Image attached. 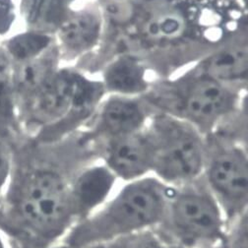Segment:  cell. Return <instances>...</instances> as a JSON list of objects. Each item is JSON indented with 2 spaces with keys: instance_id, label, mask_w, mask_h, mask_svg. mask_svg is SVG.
I'll list each match as a JSON object with an SVG mask.
<instances>
[{
  "instance_id": "1",
  "label": "cell",
  "mask_w": 248,
  "mask_h": 248,
  "mask_svg": "<svg viewBox=\"0 0 248 248\" xmlns=\"http://www.w3.org/2000/svg\"><path fill=\"white\" fill-rule=\"evenodd\" d=\"M50 165L12 167L0 198V233L10 248H53L81 220L74 181Z\"/></svg>"
},
{
  "instance_id": "2",
  "label": "cell",
  "mask_w": 248,
  "mask_h": 248,
  "mask_svg": "<svg viewBox=\"0 0 248 248\" xmlns=\"http://www.w3.org/2000/svg\"><path fill=\"white\" fill-rule=\"evenodd\" d=\"M171 188L157 177L146 176L126 182L78 221L53 248H91L158 229L164 221Z\"/></svg>"
},
{
  "instance_id": "3",
  "label": "cell",
  "mask_w": 248,
  "mask_h": 248,
  "mask_svg": "<svg viewBox=\"0 0 248 248\" xmlns=\"http://www.w3.org/2000/svg\"><path fill=\"white\" fill-rule=\"evenodd\" d=\"M226 219L201 176L171 188L158 230L184 248H222Z\"/></svg>"
},
{
  "instance_id": "4",
  "label": "cell",
  "mask_w": 248,
  "mask_h": 248,
  "mask_svg": "<svg viewBox=\"0 0 248 248\" xmlns=\"http://www.w3.org/2000/svg\"><path fill=\"white\" fill-rule=\"evenodd\" d=\"M151 141L154 148L153 172L158 179L175 187L202 176L205 154L192 133L180 126H166Z\"/></svg>"
},
{
  "instance_id": "5",
  "label": "cell",
  "mask_w": 248,
  "mask_h": 248,
  "mask_svg": "<svg viewBox=\"0 0 248 248\" xmlns=\"http://www.w3.org/2000/svg\"><path fill=\"white\" fill-rule=\"evenodd\" d=\"M202 177L219 203L226 225L247 214L248 165L241 150L231 148L216 154L205 165Z\"/></svg>"
},
{
  "instance_id": "6",
  "label": "cell",
  "mask_w": 248,
  "mask_h": 248,
  "mask_svg": "<svg viewBox=\"0 0 248 248\" xmlns=\"http://www.w3.org/2000/svg\"><path fill=\"white\" fill-rule=\"evenodd\" d=\"M106 168L125 182L146 177L154 168L151 138L133 133L116 137L107 150Z\"/></svg>"
},
{
  "instance_id": "7",
  "label": "cell",
  "mask_w": 248,
  "mask_h": 248,
  "mask_svg": "<svg viewBox=\"0 0 248 248\" xmlns=\"http://www.w3.org/2000/svg\"><path fill=\"white\" fill-rule=\"evenodd\" d=\"M190 19L203 38L216 42L237 28L241 11L233 0H196Z\"/></svg>"
},
{
  "instance_id": "8",
  "label": "cell",
  "mask_w": 248,
  "mask_h": 248,
  "mask_svg": "<svg viewBox=\"0 0 248 248\" xmlns=\"http://www.w3.org/2000/svg\"><path fill=\"white\" fill-rule=\"evenodd\" d=\"M91 86L80 76L63 73L48 79L41 88L39 107L47 114H58L69 108H81L92 98Z\"/></svg>"
},
{
  "instance_id": "9",
  "label": "cell",
  "mask_w": 248,
  "mask_h": 248,
  "mask_svg": "<svg viewBox=\"0 0 248 248\" xmlns=\"http://www.w3.org/2000/svg\"><path fill=\"white\" fill-rule=\"evenodd\" d=\"M229 93L213 79L197 82L189 91L186 108L196 118H211L224 112L230 106Z\"/></svg>"
},
{
  "instance_id": "10",
  "label": "cell",
  "mask_w": 248,
  "mask_h": 248,
  "mask_svg": "<svg viewBox=\"0 0 248 248\" xmlns=\"http://www.w3.org/2000/svg\"><path fill=\"white\" fill-rule=\"evenodd\" d=\"M98 20L91 14L73 16L61 27V39L70 49L81 51L90 47L99 37Z\"/></svg>"
},
{
  "instance_id": "11",
  "label": "cell",
  "mask_w": 248,
  "mask_h": 248,
  "mask_svg": "<svg viewBox=\"0 0 248 248\" xmlns=\"http://www.w3.org/2000/svg\"><path fill=\"white\" fill-rule=\"evenodd\" d=\"M248 51L246 46H235L215 54L206 66L211 79L232 80L246 75Z\"/></svg>"
},
{
  "instance_id": "12",
  "label": "cell",
  "mask_w": 248,
  "mask_h": 248,
  "mask_svg": "<svg viewBox=\"0 0 248 248\" xmlns=\"http://www.w3.org/2000/svg\"><path fill=\"white\" fill-rule=\"evenodd\" d=\"M142 119L138 107L126 101H112L104 111L107 128L116 137L132 134L140 126Z\"/></svg>"
},
{
  "instance_id": "13",
  "label": "cell",
  "mask_w": 248,
  "mask_h": 248,
  "mask_svg": "<svg viewBox=\"0 0 248 248\" xmlns=\"http://www.w3.org/2000/svg\"><path fill=\"white\" fill-rule=\"evenodd\" d=\"M107 82L115 91L126 93L140 91L144 86L143 69L133 60H119L108 69Z\"/></svg>"
},
{
  "instance_id": "14",
  "label": "cell",
  "mask_w": 248,
  "mask_h": 248,
  "mask_svg": "<svg viewBox=\"0 0 248 248\" xmlns=\"http://www.w3.org/2000/svg\"><path fill=\"white\" fill-rule=\"evenodd\" d=\"M91 248H184L158 229L147 230Z\"/></svg>"
},
{
  "instance_id": "15",
  "label": "cell",
  "mask_w": 248,
  "mask_h": 248,
  "mask_svg": "<svg viewBox=\"0 0 248 248\" xmlns=\"http://www.w3.org/2000/svg\"><path fill=\"white\" fill-rule=\"evenodd\" d=\"M51 63L47 59L27 62L19 70L17 84L23 91L41 89L48 80Z\"/></svg>"
},
{
  "instance_id": "16",
  "label": "cell",
  "mask_w": 248,
  "mask_h": 248,
  "mask_svg": "<svg viewBox=\"0 0 248 248\" xmlns=\"http://www.w3.org/2000/svg\"><path fill=\"white\" fill-rule=\"evenodd\" d=\"M26 13L29 21L36 25H53L62 13L60 0H27Z\"/></svg>"
},
{
  "instance_id": "17",
  "label": "cell",
  "mask_w": 248,
  "mask_h": 248,
  "mask_svg": "<svg viewBox=\"0 0 248 248\" xmlns=\"http://www.w3.org/2000/svg\"><path fill=\"white\" fill-rule=\"evenodd\" d=\"M48 43L49 39L44 35L27 34L13 39L9 45V49L17 59L28 60L45 49Z\"/></svg>"
},
{
  "instance_id": "18",
  "label": "cell",
  "mask_w": 248,
  "mask_h": 248,
  "mask_svg": "<svg viewBox=\"0 0 248 248\" xmlns=\"http://www.w3.org/2000/svg\"><path fill=\"white\" fill-rule=\"evenodd\" d=\"M147 30L152 37L175 38L182 33L183 20L175 14H166L150 21Z\"/></svg>"
},
{
  "instance_id": "19",
  "label": "cell",
  "mask_w": 248,
  "mask_h": 248,
  "mask_svg": "<svg viewBox=\"0 0 248 248\" xmlns=\"http://www.w3.org/2000/svg\"><path fill=\"white\" fill-rule=\"evenodd\" d=\"M11 114V100L8 80V61L0 53V124L7 123Z\"/></svg>"
},
{
  "instance_id": "20",
  "label": "cell",
  "mask_w": 248,
  "mask_h": 248,
  "mask_svg": "<svg viewBox=\"0 0 248 248\" xmlns=\"http://www.w3.org/2000/svg\"><path fill=\"white\" fill-rule=\"evenodd\" d=\"M12 159L6 146L0 142V198L8 184L12 172Z\"/></svg>"
},
{
  "instance_id": "21",
  "label": "cell",
  "mask_w": 248,
  "mask_h": 248,
  "mask_svg": "<svg viewBox=\"0 0 248 248\" xmlns=\"http://www.w3.org/2000/svg\"><path fill=\"white\" fill-rule=\"evenodd\" d=\"M0 248H10L7 240L1 233H0Z\"/></svg>"
}]
</instances>
